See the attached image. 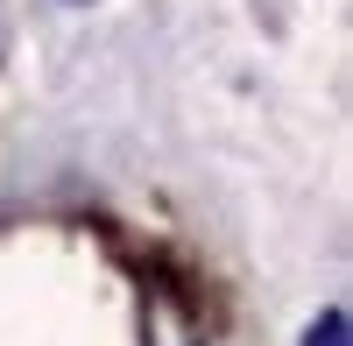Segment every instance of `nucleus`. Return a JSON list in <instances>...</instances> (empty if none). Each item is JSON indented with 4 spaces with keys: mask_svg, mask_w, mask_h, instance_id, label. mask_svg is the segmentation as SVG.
Returning a JSON list of instances; mask_svg holds the SVG:
<instances>
[{
    "mask_svg": "<svg viewBox=\"0 0 353 346\" xmlns=\"http://www.w3.org/2000/svg\"><path fill=\"white\" fill-rule=\"evenodd\" d=\"M304 346H346V311H325V318L304 332Z\"/></svg>",
    "mask_w": 353,
    "mask_h": 346,
    "instance_id": "obj_2",
    "label": "nucleus"
},
{
    "mask_svg": "<svg viewBox=\"0 0 353 346\" xmlns=\"http://www.w3.org/2000/svg\"><path fill=\"white\" fill-rule=\"evenodd\" d=\"M156 346H198V325H191V311L176 304L170 290H156Z\"/></svg>",
    "mask_w": 353,
    "mask_h": 346,
    "instance_id": "obj_1",
    "label": "nucleus"
}]
</instances>
